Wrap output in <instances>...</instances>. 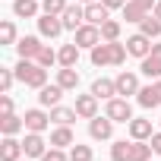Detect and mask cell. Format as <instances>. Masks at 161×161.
Wrapping results in <instances>:
<instances>
[{"mask_svg": "<svg viewBox=\"0 0 161 161\" xmlns=\"http://www.w3.org/2000/svg\"><path fill=\"white\" fill-rule=\"evenodd\" d=\"M126 44H120V41H101V44H95L92 47V63L95 66H120L123 60H126Z\"/></svg>", "mask_w": 161, "mask_h": 161, "instance_id": "cell-1", "label": "cell"}, {"mask_svg": "<svg viewBox=\"0 0 161 161\" xmlns=\"http://www.w3.org/2000/svg\"><path fill=\"white\" fill-rule=\"evenodd\" d=\"M16 79L29 89H44L47 86V69L35 60H19L16 63Z\"/></svg>", "mask_w": 161, "mask_h": 161, "instance_id": "cell-2", "label": "cell"}, {"mask_svg": "<svg viewBox=\"0 0 161 161\" xmlns=\"http://www.w3.org/2000/svg\"><path fill=\"white\" fill-rule=\"evenodd\" d=\"M79 47H95V44H101L104 38H101V25H92V22H82V25H79L76 29V38H73Z\"/></svg>", "mask_w": 161, "mask_h": 161, "instance_id": "cell-3", "label": "cell"}, {"mask_svg": "<svg viewBox=\"0 0 161 161\" xmlns=\"http://www.w3.org/2000/svg\"><path fill=\"white\" fill-rule=\"evenodd\" d=\"M104 114H108L114 123H130V120H133V108H130L126 98H111L108 108H104Z\"/></svg>", "mask_w": 161, "mask_h": 161, "instance_id": "cell-4", "label": "cell"}, {"mask_svg": "<svg viewBox=\"0 0 161 161\" xmlns=\"http://www.w3.org/2000/svg\"><path fill=\"white\" fill-rule=\"evenodd\" d=\"M89 136L92 139H111L114 136V120L104 114V117H92L89 120Z\"/></svg>", "mask_w": 161, "mask_h": 161, "instance_id": "cell-5", "label": "cell"}, {"mask_svg": "<svg viewBox=\"0 0 161 161\" xmlns=\"http://www.w3.org/2000/svg\"><path fill=\"white\" fill-rule=\"evenodd\" d=\"M126 51H130L133 57H139V60H142V57H148V54H152V38H148V35H142V32H139V35H130V38H126Z\"/></svg>", "mask_w": 161, "mask_h": 161, "instance_id": "cell-6", "label": "cell"}, {"mask_svg": "<svg viewBox=\"0 0 161 161\" xmlns=\"http://www.w3.org/2000/svg\"><path fill=\"white\" fill-rule=\"evenodd\" d=\"M25 130L29 133H44L47 130V123H51V114H44V111H38V108H32V111H25Z\"/></svg>", "mask_w": 161, "mask_h": 161, "instance_id": "cell-7", "label": "cell"}, {"mask_svg": "<svg viewBox=\"0 0 161 161\" xmlns=\"http://www.w3.org/2000/svg\"><path fill=\"white\" fill-rule=\"evenodd\" d=\"M76 114L82 117V120H92V117H98V98L95 95H76Z\"/></svg>", "mask_w": 161, "mask_h": 161, "instance_id": "cell-8", "label": "cell"}, {"mask_svg": "<svg viewBox=\"0 0 161 161\" xmlns=\"http://www.w3.org/2000/svg\"><path fill=\"white\" fill-rule=\"evenodd\" d=\"M38 32H41L44 38H57V35L63 32V19H60V16H51V13H41V19H38Z\"/></svg>", "mask_w": 161, "mask_h": 161, "instance_id": "cell-9", "label": "cell"}, {"mask_svg": "<svg viewBox=\"0 0 161 161\" xmlns=\"http://www.w3.org/2000/svg\"><path fill=\"white\" fill-rule=\"evenodd\" d=\"M41 47H44V44H41V41L35 38V35H25V38H19V41H16V51H19V60H35Z\"/></svg>", "mask_w": 161, "mask_h": 161, "instance_id": "cell-10", "label": "cell"}, {"mask_svg": "<svg viewBox=\"0 0 161 161\" xmlns=\"http://www.w3.org/2000/svg\"><path fill=\"white\" fill-rule=\"evenodd\" d=\"M22 148H25V158H41V155L47 152V142L41 139V133H25Z\"/></svg>", "mask_w": 161, "mask_h": 161, "instance_id": "cell-11", "label": "cell"}, {"mask_svg": "<svg viewBox=\"0 0 161 161\" xmlns=\"http://www.w3.org/2000/svg\"><path fill=\"white\" fill-rule=\"evenodd\" d=\"M19 155H25L22 142L16 136H3V142H0V158L3 161H19Z\"/></svg>", "mask_w": 161, "mask_h": 161, "instance_id": "cell-12", "label": "cell"}, {"mask_svg": "<svg viewBox=\"0 0 161 161\" xmlns=\"http://www.w3.org/2000/svg\"><path fill=\"white\" fill-rule=\"evenodd\" d=\"M63 86L60 82H54V86H44V89H38V101L44 104V108H57L60 104V98H63Z\"/></svg>", "mask_w": 161, "mask_h": 161, "instance_id": "cell-13", "label": "cell"}, {"mask_svg": "<svg viewBox=\"0 0 161 161\" xmlns=\"http://www.w3.org/2000/svg\"><path fill=\"white\" fill-rule=\"evenodd\" d=\"M114 82H117V95H139V79H136V73H120L117 79H114Z\"/></svg>", "mask_w": 161, "mask_h": 161, "instance_id": "cell-14", "label": "cell"}, {"mask_svg": "<svg viewBox=\"0 0 161 161\" xmlns=\"http://www.w3.org/2000/svg\"><path fill=\"white\" fill-rule=\"evenodd\" d=\"M60 19H63V29H69V32H76L79 25L86 22V7H79V3H76V7H66Z\"/></svg>", "mask_w": 161, "mask_h": 161, "instance_id": "cell-15", "label": "cell"}, {"mask_svg": "<svg viewBox=\"0 0 161 161\" xmlns=\"http://www.w3.org/2000/svg\"><path fill=\"white\" fill-rule=\"evenodd\" d=\"M111 10L101 3V0H95V3H86V22H92V25H104L111 16H108Z\"/></svg>", "mask_w": 161, "mask_h": 161, "instance_id": "cell-16", "label": "cell"}, {"mask_svg": "<svg viewBox=\"0 0 161 161\" xmlns=\"http://www.w3.org/2000/svg\"><path fill=\"white\" fill-rule=\"evenodd\" d=\"M92 95L111 101V98H117V82H114V79H95V82H92Z\"/></svg>", "mask_w": 161, "mask_h": 161, "instance_id": "cell-17", "label": "cell"}, {"mask_svg": "<svg viewBox=\"0 0 161 161\" xmlns=\"http://www.w3.org/2000/svg\"><path fill=\"white\" fill-rule=\"evenodd\" d=\"M126 126H130V139H152V120H145V117H133Z\"/></svg>", "mask_w": 161, "mask_h": 161, "instance_id": "cell-18", "label": "cell"}, {"mask_svg": "<svg viewBox=\"0 0 161 161\" xmlns=\"http://www.w3.org/2000/svg\"><path fill=\"white\" fill-rule=\"evenodd\" d=\"M19 130H25V120L16 114H0V133L3 136H16Z\"/></svg>", "mask_w": 161, "mask_h": 161, "instance_id": "cell-19", "label": "cell"}, {"mask_svg": "<svg viewBox=\"0 0 161 161\" xmlns=\"http://www.w3.org/2000/svg\"><path fill=\"white\" fill-rule=\"evenodd\" d=\"M79 51H82V47H79L76 41H73V44H63V47L57 51V63H60V66H76V63H79Z\"/></svg>", "mask_w": 161, "mask_h": 161, "instance_id": "cell-20", "label": "cell"}, {"mask_svg": "<svg viewBox=\"0 0 161 161\" xmlns=\"http://www.w3.org/2000/svg\"><path fill=\"white\" fill-rule=\"evenodd\" d=\"M57 82H60L66 92H76V86H79V73H76V66H60V69H57Z\"/></svg>", "mask_w": 161, "mask_h": 161, "instance_id": "cell-21", "label": "cell"}, {"mask_svg": "<svg viewBox=\"0 0 161 161\" xmlns=\"http://www.w3.org/2000/svg\"><path fill=\"white\" fill-rule=\"evenodd\" d=\"M38 0H13V13L19 16V19H32V16H38Z\"/></svg>", "mask_w": 161, "mask_h": 161, "instance_id": "cell-22", "label": "cell"}, {"mask_svg": "<svg viewBox=\"0 0 161 161\" xmlns=\"http://www.w3.org/2000/svg\"><path fill=\"white\" fill-rule=\"evenodd\" d=\"M76 117H79V114H76V108H60V104H57V108H51V120H54L57 126H69Z\"/></svg>", "mask_w": 161, "mask_h": 161, "instance_id": "cell-23", "label": "cell"}, {"mask_svg": "<svg viewBox=\"0 0 161 161\" xmlns=\"http://www.w3.org/2000/svg\"><path fill=\"white\" fill-rule=\"evenodd\" d=\"M73 142H76V136H73L69 126H57V130L51 133V145H54V148H66V145H73Z\"/></svg>", "mask_w": 161, "mask_h": 161, "instance_id": "cell-24", "label": "cell"}, {"mask_svg": "<svg viewBox=\"0 0 161 161\" xmlns=\"http://www.w3.org/2000/svg\"><path fill=\"white\" fill-rule=\"evenodd\" d=\"M148 158H152V142L148 139H133L130 161H148Z\"/></svg>", "mask_w": 161, "mask_h": 161, "instance_id": "cell-25", "label": "cell"}, {"mask_svg": "<svg viewBox=\"0 0 161 161\" xmlns=\"http://www.w3.org/2000/svg\"><path fill=\"white\" fill-rule=\"evenodd\" d=\"M139 32H142V35H148V38L155 41V38L161 35V19H155V16L148 13V16H145V19L139 22Z\"/></svg>", "mask_w": 161, "mask_h": 161, "instance_id": "cell-26", "label": "cell"}, {"mask_svg": "<svg viewBox=\"0 0 161 161\" xmlns=\"http://www.w3.org/2000/svg\"><path fill=\"white\" fill-rule=\"evenodd\" d=\"M139 69H142L148 79H161V57H152V54L142 57V66H139Z\"/></svg>", "mask_w": 161, "mask_h": 161, "instance_id": "cell-27", "label": "cell"}, {"mask_svg": "<svg viewBox=\"0 0 161 161\" xmlns=\"http://www.w3.org/2000/svg\"><path fill=\"white\" fill-rule=\"evenodd\" d=\"M130 148H133V142L117 139V142L111 145V161H130Z\"/></svg>", "mask_w": 161, "mask_h": 161, "instance_id": "cell-28", "label": "cell"}, {"mask_svg": "<svg viewBox=\"0 0 161 161\" xmlns=\"http://www.w3.org/2000/svg\"><path fill=\"white\" fill-rule=\"evenodd\" d=\"M145 16H148V10H142L139 3H133V0L123 7V19H126V22H142Z\"/></svg>", "mask_w": 161, "mask_h": 161, "instance_id": "cell-29", "label": "cell"}, {"mask_svg": "<svg viewBox=\"0 0 161 161\" xmlns=\"http://www.w3.org/2000/svg\"><path fill=\"white\" fill-rule=\"evenodd\" d=\"M69 161H92V148L73 142V145H69Z\"/></svg>", "mask_w": 161, "mask_h": 161, "instance_id": "cell-30", "label": "cell"}, {"mask_svg": "<svg viewBox=\"0 0 161 161\" xmlns=\"http://www.w3.org/2000/svg\"><path fill=\"white\" fill-rule=\"evenodd\" d=\"M101 38H104V41H117V38H120V22H117V19H108V22L101 25Z\"/></svg>", "mask_w": 161, "mask_h": 161, "instance_id": "cell-31", "label": "cell"}, {"mask_svg": "<svg viewBox=\"0 0 161 161\" xmlns=\"http://www.w3.org/2000/svg\"><path fill=\"white\" fill-rule=\"evenodd\" d=\"M35 63H41V66H44V69H47V66H54V63H57V51H54V47H47V44H44V47H41V51H38V57H35Z\"/></svg>", "mask_w": 161, "mask_h": 161, "instance_id": "cell-32", "label": "cell"}, {"mask_svg": "<svg viewBox=\"0 0 161 161\" xmlns=\"http://www.w3.org/2000/svg\"><path fill=\"white\" fill-rule=\"evenodd\" d=\"M69 3L66 0H41V10L44 13H51V16H63V10H66Z\"/></svg>", "mask_w": 161, "mask_h": 161, "instance_id": "cell-33", "label": "cell"}, {"mask_svg": "<svg viewBox=\"0 0 161 161\" xmlns=\"http://www.w3.org/2000/svg\"><path fill=\"white\" fill-rule=\"evenodd\" d=\"M0 44H16V25L10 19L0 22Z\"/></svg>", "mask_w": 161, "mask_h": 161, "instance_id": "cell-34", "label": "cell"}, {"mask_svg": "<svg viewBox=\"0 0 161 161\" xmlns=\"http://www.w3.org/2000/svg\"><path fill=\"white\" fill-rule=\"evenodd\" d=\"M139 104L142 108H158V101H155V92H152V86H145V89H139Z\"/></svg>", "mask_w": 161, "mask_h": 161, "instance_id": "cell-35", "label": "cell"}, {"mask_svg": "<svg viewBox=\"0 0 161 161\" xmlns=\"http://www.w3.org/2000/svg\"><path fill=\"white\" fill-rule=\"evenodd\" d=\"M16 82V69H0V92H10Z\"/></svg>", "mask_w": 161, "mask_h": 161, "instance_id": "cell-36", "label": "cell"}, {"mask_svg": "<svg viewBox=\"0 0 161 161\" xmlns=\"http://www.w3.org/2000/svg\"><path fill=\"white\" fill-rule=\"evenodd\" d=\"M41 161H69V155H63V148H47L44 155H41Z\"/></svg>", "mask_w": 161, "mask_h": 161, "instance_id": "cell-37", "label": "cell"}, {"mask_svg": "<svg viewBox=\"0 0 161 161\" xmlns=\"http://www.w3.org/2000/svg\"><path fill=\"white\" fill-rule=\"evenodd\" d=\"M0 114H13V98H10V92L0 95Z\"/></svg>", "mask_w": 161, "mask_h": 161, "instance_id": "cell-38", "label": "cell"}, {"mask_svg": "<svg viewBox=\"0 0 161 161\" xmlns=\"http://www.w3.org/2000/svg\"><path fill=\"white\" fill-rule=\"evenodd\" d=\"M148 142H152V152H155V155H161V130H158V133H152V139H148Z\"/></svg>", "mask_w": 161, "mask_h": 161, "instance_id": "cell-39", "label": "cell"}, {"mask_svg": "<svg viewBox=\"0 0 161 161\" xmlns=\"http://www.w3.org/2000/svg\"><path fill=\"white\" fill-rule=\"evenodd\" d=\"M101 3H104L108 10H123V7L130 3V0H101Z\"/></svg>", "mask_w": 161, "mask_h": 161, "instance_id": "cell-40", "label": "cell"}, {"mask_svg": "<svg viewBox=\"0 0 161 161\" xmlns=\"http://www.w3.org/2000/svg\"><path fill=\"white\" fill-rule=\"evenodd\" d=\"M152 92H155V101L161 104V79H152Z\"/></svg>", "mask_w": 161, "mask_h": 161, "instance_id": "cell-41", "label": "cell"}, {"mask_svg": "<svg viewBox=\"0 0 161 161\" xmlns=\"http://www.w3.org/2000/svg\"><path fill=\"white\" fill-rule=\"evenodd\" d=\"M133 3H139L142 10H148V13H152V10H155V3H158V0H133Z\"/></svg>", "mask_w": 161, "mask_h": 161, "instance_id": "cell-42", "label": "cell"}, {"mask_svg": "<svg viewBox=\"0 0 161 161\" xmlns=\"http://www.w3.org/2000/svg\"><path fill=\"white\" fill-rule=\"evenodd\" d=\"M152 16H155V19H161V0H158V3H155V10H152Z\"/></svg>", "mask_w": 161, "mask_h": 161, "instance_id": "cell-43", "label": "cell"}, {"mask_svg": "<svg viewBox=\"0 0 161 161\" xmlns=\"http://www.w3.org/2000/svg\"><path fill=\"white\" fill-rule=\"evenodd\" d=\"M152 57H161V44H152Z\"/></svg>", "mask_w": 161, "mask_h": 161, "instance_id": "cell-44", "label": "cell"}, {"mask_svg": "<svg viewBox=\"0 0 161 161\" xmlns=\"http://www.w3.org/2000/svg\"><path fill=\"white\" fill-rule=\"evenodd\" d=\"M79 3H95V0H79Z\"/></svg>", "mask_w": 161, "mask_h": 161, "instance_id": "cell-45", "label": "cell"}]
</instances>
